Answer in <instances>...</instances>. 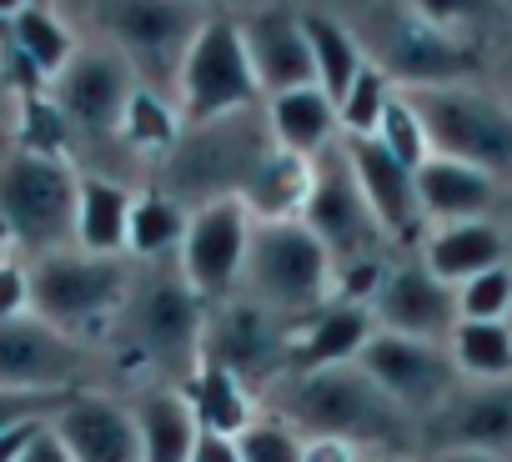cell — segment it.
Returning a JSON list of instances; mask_svg holds the SVG:
<instances>
[{
    "instance_id": "6da1fadb",
    "label": "cell",
    "mask_w": 512,
    "mask_h": 462,
    "mask_svg": "<svg viewBox=\"0 0 512 462\" xmlns=\"http://www.w3.org/2000/svg\"><path fill=\"white\" fill-rule=\"evenodd\" d=\"M267 412H277L282 422H292L302 437H337L347 447H357L362 457H397L417 447V422L357 367H327V372H302V377H282L267 392Z\"/></svg>"
},
{
    "instance_id": "7a4b0ae2",
    "label": "cell",
    "mask_w": 512,
    "mask_h": 462,
    "mask_svg": "<svg viewBox=\"0 0 512 462\" xmlns=\"http://www.w3.org/2000/svg\"><path fill=\"white\" fill-rule=\"evenodd\" d=\"M201 327L206 302L186 287L176 257L146 262V272L131 277V292L111 322L126 357H136L161 387H186V377L201 362Z\"/></svg>"
},
{
    "instance_id": "3957f363",
    "label": "cell",
    "mask_w": 512,
    "mask_h": 462,
    "mask_svg": "<svg viewBox=\"0 0 512 462\" xmlns=\"http://www.w3.org/2000/svg\"><path fill=\"white\" fill-rule=\"evenodd\" d=\"M332 257L307 231V221H256L251 252L241 272V297L262 302L282 322L302 327L312 312L332 302Z\"/></svg>"
},
{
    "instance_id": "277c9868",
    "label": "cell",
    "mask_w": 512,
    "mask_h": 462,
    "mask_svg": "<svg viewBox=\"0 0 512 462\" xmlns=\"http://www.w3.org/2000/svg\"><path fill=\"white\" fill-rule=\"evenodd\" d=\"M126 257H91V252H51L31 267V317L56 327L71 342H86L96 332H111L126 292H131Z\"/></svg>"
},
{
    "instance_id": "5b68a950",
    "label": "cell",
    "mask_w": 512,
    "mask_h": 462,
    "mask_svg": "<svg viewBox=\"0 0 512 462\" xmlns=\"http://www.w3.org/2000/svg\"><path fill=\"white\" fill-rule=\"evenodd\" d=\"M76 196L81 176H71V166L51 151H21L0 166V226L36 257L66 252L76 242Z\"/></svg>"
},
{
    "instance_id": "8992f818",
    "label": "cell",
    "mask_w": 512,
    "mask_h": 462,
    "mask_svg": "<svg viewBox=\"0 0 512 462\" xmlns=\"http://www.w3.org/2000/svg\"><path fill=\"white\" fill-rule=\"evenodd\" d=\"M407 101L417 106V116L427 126L432 156L477 166L492 181L512 176V106L507 101H492L482 91L447 86V81L407 86Z\"/></svg>"
},
{
    "instance_id": "52a82bcc",
    "label": "cell",
    "mask_w": 512,
    "mask_h": 462,
    "mask_svg": "<svg viewBox=\"0 0 512 462\" xmlns=\"http://www.w3.org/2000/svg\"><path fill=\"white\" fill-rule=\"evenodd\" d=\"M292 322H282L277 312H267L251 297H226L216 307H206V327H201V362L226 367L236 382H246L256 397H267L282 377H287V347H292Z\"/></svg>"
},
{
    "instance_id": "ba28073f",
    "label": "cell",
    "mask_w": 512,
    "mask_h": 462,
    "mask_svg": "<svg viewBox=\"0 0 512 462\" xmlns=\"http://www.w3.org/2000/svg\"><path fill=\"white\" fill-rule=\"evenodd\" d=\"M302 221L307 231L327 247L332 267H352V262H372L382 257L387 247V231L377 226L362 186H357V171H352V156L342 141H332L327 151L312 156V191H307V206H302Z\"/></svg>"
},
{
    "instance_id": "9c48e42d",
    "label": "cell",
    "mask_w": 512,
    "mask_h": 462,
    "mask_svg": "<svg viewBox=\"0 0 512 462\" xmlns=\"http://www.w3.org/2000/svg\"><path fill=\"white\" fill-rule=\"evenodd\" d=\"M101 21L116 36L126 66L156 76L161 86H176L211 16L201 0H106Z\"/></svg>"
},
{
    "instance_id": "30bf717a",
    "label": "cell",
    "mask_w": 512,
    "mask_h": 462,
    "mask_svg": "<svg viewBox=\"0 0 512 462\" xmlns=\"http://www.w3.org/2000/svg\"><path fill=\"white\" fill-rule=\"evenodd\" d=\"M251 211L236 201V196H221V201H201L191 211V226H186V242L176 252V267L186 277V287L216 307L226 297L241 292V272H246V252H251Z\"/></svg>"
},
{
    "instance_id": "8fae6325",
    "label": "cell",
    "mask_w": 512,
    "mask_h": 462,
    "mask_svg": "<svg viewBox=\"0 0 512 462\" xmlns=\"http://www.w3.org/2000/svg\"><path fill=\"white\" fill-rule=\"evenodd\" d=\"M357 367L422 427V417H432L457 387L462 372L447 352V342H422V337H397V332H372V342L362 347Z\"/></svg>"
},
{
    "instance_id": "7c38bea8",
    "label": "cell",
    "mask_w": 512,
    "mask_h": 462,
    "mask_svg": "<svg viewBox=\"0 0 512 462\" xmlns=\"http://www.w3.org/2000/svg\"><path fill=\"white\" fill-rule=\"evenodd\" d=\"M176 91H181L186 121H196V126L236 116L262 96V86L251 76V61H246V46H241V26L206 21V31L196 36V46L181 66Z\"/></svg>"
},
{
    "instance_id": "4fadbf2b",
    "label": "cell",
    "mask_w": 512,
    "mask_h": 462,
    "mask_svg": "<svg viewBox=\"0 0 512 462\" xmlns=\"http://www.w3.org/2000/svg\"><path fill=\"white\" fill-rule=\"evenodd\" d=\"M427 452H492L512 462V382H462L432 417L417 427Z\"/></svg>"
},
{
    "instance_id": "5bb4252c",
    "label": "cell",
    "mask_w": 512,
    "mask_h": 462,
    "mask_svg": "<svg viewBox=\"0 0 512 462\" xmlns=\"http://www.w3.org/2000/svg\"><path fill=\"white\" fill-rule=\"evenodd\" d=\"M372 322L377 332L397 337H422V342H447L457 332V287L427 272L422 257L412 262H387V277L372 297Z\"/></svg>"
},
{
    "instance_id": "9a60e30c",
    "label": "cell",
    "mask_w": 512,
    "mask_h": 462,
    "mask_svg": "<svg viewBox=\"0 0 512 462\" xmlns=\"http://www.w3.org/2000/svg\"><path fill=\"white\" fill-rule=\"evenodd\" d=\"M51 432L61 437V447L71 452V462H141L136 412H131V402H121L111 392L76 387L56 407Z\"/></svg>"
},
{
    "instance_id": "2e32d148",
    "label": "cell",
    "mask_w": 512,
    "mask_h": 462,
    "mask_svg": "<svg viewBox=\"0 0 512 462\" xmlns=\"http://www.w3.org/2000/svg\"><path fill=\"white\" fill-rule=\"evenodd\" d=\"M86 367L81 342L21 317L0 327V392H71Z\"/></svg>"
},
{
    "instance_id": "e0dca14e",
    "label": "cell",
    "mask_w": 512,
    "mask_h": 462,
    "mask_svg": "<svg viewBox=\"0 0 512 462\" xmlns=\"http://www.w3.org/2000/svg\"><path fill=\"white\" fill-rule=\"evenodd\" d=\"M342 146L352 156L357 186H362L377 226L387 231V242L417 247L422 231H427V216H422V201H417V171H407L377 136H342Z\"/></svg>"
},
{
    "instance_id": "ac0fdd59",
    "label": "cell",
    "mask_w": 512,
    "mask_h": 462,
    "mask_svg": "<svg viewBox=\"0 0 512 462\" xmlns=\"http://www.w3.org/2000/svg\"><path fill=\"white\" fill-rule=\"evenodd\" d=\"M131 96H136V81L121 51H81L66 61L56 81V106L81 131H116L126 121Z\"/></svg>"
},
{
    "instance_id": "d6986e66",
    "label": "cell",
    "mask_w": 512,
    "mask_h": 462,
    "mask_svg": "<svg viewBox=\"0 0 512 462\" xmlns=\"http://www.w3.org/2000/svg\"><path fill=\"white\" fill-rule=\"evenodd\" d=\"M241 46H246V61H251L256 86H262L267 96H287V91L317 86L302 16H292V11H262V16H251L241 26Z\"/></svg>"
},
{
    "instance_id": "ffe728a7",
    "label": "cell",
    "mask_w": 512,
    "mask_h": 462,
    "mask_svg": "<svg viewBox=\"0 0 512 462\" xmlns=\"http://www.w3.org/2000/svg\"><path fill=\"white\" fill-rule=\"evenodd\" d=\"M377 322L372 307H352V302H327L322 312H312L287 347V377L302 372H327V367H347L362 357V347L372 342Z\"/></svg>"
},
{
    "instance_id": "44dd1931",
    "label": "cell",
    "mask_w": 512,
    "mask_h": 462,
    "mask_svg": "<svg viewBox=\"0 0 512 462\" xmlns=\"http://www.w3.org/2000/svg\"><path fill=\"white\" fill-rule=\"evenodd\" d=\"M422 262L447 287H462V282H472V277H482L492 267H507L512 262V237H507V226L492 221V216L452 221V226H437L432 237H422Z\"/></svg>"
},
{
    "instance_id": "7402d4cb",
    "label": "cell",
    "mask_w": 512,
    "mask_h": 462,
    "mask_svg": "<svg viewBox=\"0 0 512 462\" xmlns=\"http://www.w3.org/2000/svg\"><path fill=\"white\" fill-rule=\"evenodd\" d=\"M417 201H422V216L437 221V226H452V221H477L497 206V181L477 166H462V161H447V156H432L422 171H417Z\"/></svg>"
},
{
    "instance_id": "603a6c76",
    "label": "cell",
    "mask_w": 512,
    "mask_h": 462,
    "mask_svg": "<svg viewBox=\"0 0 512 462\" xmlns=\"http://www.w3.org/2000/svg\"><path fill=\"white\" fill-rule=\"evenodd\" d=\"M131 412H136V432H141V462H191L201 422L181 387L151 382L146 392L131 397Z\"/></svg>"
},
{
    "instance_id": "cb8c5ba5",
    "label": "cell",
    "mask_w": 512,
    "mask_h": 462,
    "mask_svg": "<svg viewBox=\"0 0 512 462\" xmlns=\"http://www.w3.org/2000/svg\"><path fill=\"white\" fill-rule=\"evenodd\" d=\"M307 191H312V161L272 146L236 201L251 211V221H302Z\"/></svg>"
},
{
    "instance_id": "d4e9b609",
    "label": "cell",
    "mask_w": 512,
    "mask_h": 462,
    "mask_svg": "<svg viewBox=\"0 0 512 462\" xmlns=\"http://www.w3.org/2000/svg\"><path fill=\"white\" fill-rule=\"evenodd\" d=\"M131 206H136V196L126 186H116L106 176H81V196H76V252L126 257Z\"/></svg>"
},
{
    "instance_id": "484cf974",
    "label": "cell",
    "mask_w": 512,
    "mask_h": 462,
    "mask_svg": "<svg viewBox=\"0 0 512 462\" xmlns=\"http://www.w3.org/2000/svg\"><path fill=\"white\" fill-rule=\"evenodd\" d=\"M337 101L322 91V86H302V91H287V96H272V136L282 151L292 156H317L337 141Z\"/></svg>"
},
{
    "instance_id": "4316f807",
    "label": "cell",
    "mask_w": 512,
    "mask_h": 462,
    "mask_svg": "<svg viewBox=\"0 0 512 462\" xmlns=\"http://www.w3.org/2000/svg\"><path fill=\"white\" fill-rule=\"evenodd\" d=\"M186 402L201 422V432H216V437H241L256 417V392L246 382H236L226 367H211V362H196V372L186 377Z\"/></svg>"
},
{
    "instance_id": "83f0119b",
    "label": "cell",
    "mask_w": 512,
    "mask_h": 462,
    "mask_svg": "<svg viewBox=\"0 0 512 462\" xmlns=\"http://www.w3.org/2000/svg\"><path fill=\"white\" fill-rule=\"evenodd\" d=\"M186 226H191V216H186V206L176 196H161V191L136 196L126 252L136 262H171L181 252V242H186Z\"/></svg>"
},
{
    "instance_id": "f1b7e54d",
    "label": "cell",
    "mask_w": 512,
    "mask_h": 462,
    "mask_svg": "<svg viewBox=\"0 0 512 462\" xmlns=\"http://www.w3.org/2000/svg\"><path fill=\"white\" fill-rule=\"evenodd\" d=\"M447 352L462 382H512V322H457Z\"/></svg>"
},
{
    "instance_id": "f546056e",
    "label": "cell",
    "mask_w": 512,
    "mask_h": 462,
    "mask_svg": "<svg viewBox=\"0 0 512 462\" xmlns=\"http://www.w3.org/2000/svg\"><path fill=\"white\" fill-rule=\"evenodd\" d=\"M302 31H307V46H312V71H317V86L342 101L352 76L362 71V51H357V36L332 21V16H302Z\"/></svg>"
},
{
    "instance_id": "4dcf8cb0",
    "label": "cell",
    "mask_w": 512,
    "mask_h": 462,
    "mask_svg": "<svg viewBox=\"0 0 512 462\" xmlns=\"http://www.w3.org/2000/svg\"><path fill=\"white\" fill-rule=\"evenodd\" d=\"M387 101H392V81H387V71H382V66H367V61H362V71L352 76L347 96L337 101V121H342V136H377V121H382Z\"/></svg>"
},
{
    "instance_id": "1f68e13d",
    "label": "cell",
    "mask_w": 512,
    "mask_h": 462,
    "mask_svg": "<svg viewBox=\"0 0 512 462\" xmlns=\"http://www.w3.org/2000/svg\"><path fill=\"white\" fill-rule=\"evenodd\" d=\"M377 141L407 166V171H422L432 161V141H427V126L417 116V106L407 101V91H392L382 121H377Z\"/></svg>"
},
{
    "instance_id": "d6a6232c",
    "label": "cell",
    "mask_w": 512,
    "mask_h": 462,
    "mask_svg": "<svg viewBox=\"0 0 512 462\" xmlns=\"http://www.w3.org/2000/svg\"><path fill=\"white\" fill-rule=\"evenodd\" d=\"M16 46H21V56L36 66V71H66V61H71V36H66V26L51 16V11H36V6H26L21 16H16Z\"/></svg>"
},
{
    "instance_id": "836d02e7",
    "label": "cell",
    "mask_w": 512,
    "mask_h": 462,
    "mask_svg": "<svg viewBox=\"0 0 512 462\" xmlns=\"http://www.w3.org/2000/svg\"><path fill=\"white\" fill-rule=\"evenodd\" d=\"M236 452L241 462H307V437L277 412H256L251 427L236 437Z\"/></svg>"
},
{
    "instance_id": "e575fe53",
    "label": "cell",
    "mask_w": 512,
    "mask_h": 462,
    "mask_svg": "<svg viewBox=\"0 0 512 462\" xmlns=\"http://www.w3.org/2000/svg\"><path fill=\"white\" fill-rule=\"evenodd\" d=\"M457 317L462 322H512V262L462 282L457 287Z\"/></svg>"
},
{
    "instance_id": "d590c367",
    "label": "cell",
    "mask_w": 512,
    "mask_h": 462,
    "mask_svg": "<svg viewBox=\"0 0 512 462\" xmlns=\"http://www.w3.org/2000/svg\"><path fill=\"white\" fill-rule=\"evenodd\" d=\"M121 131H126V141L161 151V146H171V141H176V116H171V106H166L156 91H136V96H131V106H126Z\"/></svg>"
},
{
    "instance_id": "8d00e7d4",
    "label": "cell",
    "mask_w": 512,
    "mask_h": 462,
    "mask_svg": "<svg viewBox=\"0 0 512 462\" xmlns=\"http://www.w3.org/2000/svg\"><path fill=\"white\" fill-rule=\"evenodd\" d=\"M31 317V267L0 262V327Z\"/></svg>"
},
{
    "instance_id": "74e56055",
    "label": "cell",
    "mask_w": 512,
    "mask_h": 462,
    "mask_svg": "<svg viewBox=\"0 0 512 462\" xmlns=\"http://www.w3.org/2000/svg\"><path fill=\"white\" fill-rule=\"evenodd\" d=\"M407 6H412V16H422V21H432V26H447V21L472 16L482 0H407Z\"/></svg>"
},
{
    "instance_id": "f35d334b",
    "label": "cell",
    "mask_w": 512,
    "mask_h": 462,
    "mask_svg": "<svg viewBox=\"0 0 512 462\" xmlns=\"http://www.w3.org/2000/svg\"><path fill=\"white\" fill-rule=\"evenodd\" d=\"M21 462H71V452L61 447V437L51 432V422H41V427H36V437L26 442Z\"/></svg>"
},
{
    "instance_id": "ab89813d",
    "label": "cell",
    "mask_w": 512,
    "mask_h": 462,
    "mask_svg": "<svg viewBox=\"0 0 512 462\" xmlns=\"http://www.w3.org/2000/svg\"><path fill=\"white\" fill-rule=\"evenodd\" d=\"M307 462H367V457L337 437H307Z\"/></svg>"
},
{
    "instance_id": "60d3db41",
    "label": "cell",
    "mask_w": 512,
    "mask_h": 462,
    "mask_svg": "<svg viewBox=\"0 0 512 462\" xmlns=\"http://www.w3.org/2000/svg\"><path fill=\"white\" fill-rule=\"evenodd\" d=\"M191 462H241V452H236V437L201 432V437H196V452H191Z\"/></svg>"
},
{
    "instance_id": "b9f144b4",
    "label": "cell",
    "mask_w": 512,
    "mask_h": 462,
    "mask_svg": "<svg viewBox=\"0 0 512 462\" xmlns=\"http://www.w3.org/2000/svg\"><path fill=\"white\" fill-rule=\"evenodd\" d=\"M422 462H507V457H492V452H427Z\"/></svg>"
},
{
    "instance_id": "7bdbcfd3",
    "label": "cell",
    "mask_w": 512,
    "mask_h": 462,
    "mask_svg": "<svg viewBox=\"0 0 512 462\" xmlns=\"http://www.w3.org/2000/svg\"><path fill=\"white\" fill-rule=\"evenodd\" d=\"M26 11V0H0V16H21Z\"/></svg>"
},
{
    "instance_id": "ee69618b",
    "label": "cell",
    "mask_w": 512,
    "mask_h": 462,
    "mask_svg": "<svg viewBox=\"0 0 512 462\" xmlns=\"http://www.w3.org/2000/svg\"><path fill=\"white\" fill-rule=\"evenodd\" d=\"M372 462H422V457H407V452H397V457H372Z\"/></svg>"
},
{
    "instance_id": "f6af8a7d",
    "label": "cell",
    "mask_w": 512,
    "mask_h": 462,
    "mask_svg": "<svg viewBox=\"0 0 512 462\" xmlns=\"http://www.w3.org/2000/svg\"><path fill=\"white\" fill-rule=\"evenodd\" d=\"M0 247H11V231L6 226H0ZM0 262H6V257H0Z\"/></svg>"
},
{
    "instance_id": "bcb514c9",
    "label": "cell",
    "mask_w": 512,
    "mask_h": 462,
    "mask_svg": "<svg viewBox=\"0 0 512 462\" xmlns=\"http://www.w3.org/2000/svg\"><path fill=\"white\" fill-rule=\"evenodd\" d=\"M507 91H512V61H507ZM507 106H512V101H507Z\"/></svg>"
},
{
    "instance_id": "7dc6e473",
    "label": "cell",
    "mask_w": 512,
    "mask_h": 462,
    "mask_svg": "<svg viewBox=\"0 0 512 462\" xmlns=\"http://www.w3.org/2000/svg\"><path fill=\"white\" fill-rule=\"evenodd\" d=\"M507 237H512V226H507Z\"/></svg>"
}]
</instances>
